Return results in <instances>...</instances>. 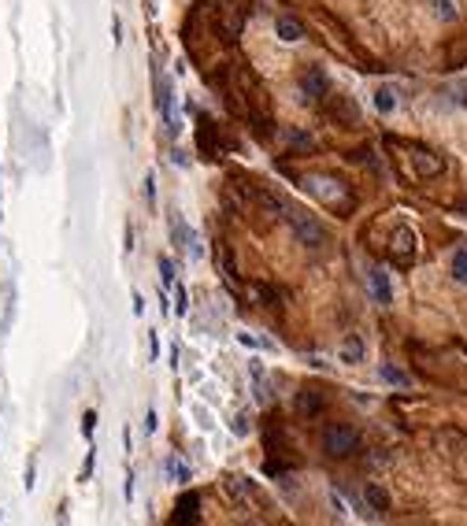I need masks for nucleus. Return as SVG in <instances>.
<instances>
[{"label": "nucleus", "instance_id": "nucleus-1", "mask_svg": "<svg viewBox=\"0 0 467 526\" xmlns=\"http://www.w3.org/2000/svg\"><path fill=\"white\" fill-rule=\"evenodd\" d=\"M286 211V223H289V230H293V237L300 241V245H308V249H319V245L327 241V234H323V226H319L308 211H300V208H282Z\"/></svg>", "mask_w": 467, "mask_h": 526}, {"label": "nucleus", "instance_id": "nucleus-2", "mask_svg": "<svg viewBox=\"0 0 467 526\" xmlns=\"http://www.w3.org/2000/svg\"><path fill=\"white\" fill-rule=\"evenodd\" d=\"M356 445H360V434L352 430V426L330 423L327 430H323V449L330 456H349V452H356Z\"/></svg>", "mask_w": 467, "mask_h": 526}, {"label": "nucleus", "instance_id": "nucleus-3", "mask_svg": "<svg viewBox=\"0 0 467 526\" xmlns=\"http://www.w3.org/2000/svg\"><path fill=\"white\" fill-rule=\"evenodd\" d=\"M390 259H393V263H400V267H408V263L415 259V234H412L408 226H397V230H393Z\"/></svg>", "mask_w": 467, "mask_h": 526}, {"label": "nucleus", "instance_id": "nucleus-4", "mask_svg": "<svg viewBox=\"0 0 467 526\" xmlns=\"http://www.w3.org/2000/svg\"><path fill=\"white\" fill-rule=\"evenodd\" d=\"M171 237H174V245H179V249H186L193 259H197V256L204 252V249H201V237L186 226V219H182V216H171Z\"/></svg>", "mask_w": 467, "mask_h": 526}, {"label": "nucleus", "instance_id": "nucleus-5", "mask_svg": "<svg viewBox=\"0 0 467 526\" xmlns=\"http://www.w3.org/2000/svg\"><path fill=\"white\" fill-rule=\"evenodd\" d=\"M367 286H371V301L375 304H393V286H390V274H386L382 267H371L367 271Z\"/></svg>", "mask_w": 467, "mask_h": 526}, {"label": "nucleus", "instance_id": "nucleus-6", "mask_svg": "<svg viewBox=\"0 0 467 526\" xmlns=\"http://www.w3.org/2000/svg\"><path fill=\"white\" fill-rule=\"evenodd\" d=\"M412 167L420 178H434V174H441L445 171V160L438 152H430V149H415L412 152Z\"/></svg>", "mask_w": 467, "mask_h": 526}, {"label": "nucleus", "instance_id": "nucleus-7", "mask_svg": "<svg viewBox=\"0 0 467 526\" xmlns=\"http://www.w3.org/2000/svg\"><path fill=\"white\" fill-rule=\"evenodd\" d=\"M300 89H304V96H308V101H319V96H323V89H327V74H323V67H319V63L304 67V74H300Z\"/></svg>", "mask_w": 467, "mask_h": 526}, {"label": "nucleus", "instance_id": "nucleus-8", "mask_svg": "<svg viewBox=\"0 0 467 526\" xmlns=\"http://www.w3.org/2000/svg\"><path fill=\"white\" fill-rule=\"evenodd\" d=\"M364 356H367V345H364L360 334H349L342 341V349H337V359H342V364H360Z\"/></svg>", "mask_w": 467, "mask_h": 526}, {"label": "nucleus", "instance_id": "nucleus-9", "mask_svg": "<svg viewBox=\"0 0 467 526\" xmlns=\"http://www.w3.org/2000/svg\"><path fill=\"white\" fill-rule=\"evenodd\" d=\"M297 412H300V415H315V412H323V393L304 389L300 397H297Z\"/></svg>", "mask_w": 467, "mask_h": 526}, {"label": "nucleus", "instance_id": "nucleus-10", "mask_svg": "<svg viewBox=\"0 0 467 526\" xmlns=\"http://www.w3.org/2000/svg\"><path fill=\"white\" fill-rule=\"evenodd\" d=\"M275 30H278V38H282V41H300V38H304V26H300L297 19H289V15H278Z\"/></svg>", "mask_w": 467, "mask_h": 526}, {"label": "nucleus", "instance_id": "nucleus-11", "mask_svg": "<svg viewBox=\"0 0 467 526\" xmlns=\"http://www.w3.org/2000/svg\"><path fill=\"white\" fill-rule=\"evenodd\" d=\"M308 186L315 196H323V201H342V189L334 186V178H308Z\"/></svg>", "mask_w": 467, "mask_h": 526}, {"label": "nucleus", "instance_id": "nucleus-12", "mask_svg": "<svg viewBox=\"0 0 467 526\" xmlns=\"http://www.w3.org/2000/svg\"><path fill=\"white\" fill-rule=\"evenodd\" d=\"M449 271H453V278L460 286H467V245H460V249L453 252V259H449Z\"/></svg>", "mask_w": 467, "mask_h": 526}, {"label": "nucleus", "instance_id": "nucleus-13", "mask_svg": "<svg viewBox=\"0 0 467 526\" xmlns=\"http://www.w3.org/2000/svg\"><path fill=\"white\" fill-rule=\"evenodd\" d=\"M164 471H167V479H171V482H189V479H193L189 467H186V459H179V456H167Z\"/></svg>", "mask_w": 467, "mask_h": 526}, {"label": "nucleus", "instance_id": "nucleus-14", "mask_svg": "<svg viewBox=\"0 0 467 526\" xmlns=\"http://www.w3.org/2000/svg\"><path fill=\"white\" fill-rule=\"evenodd\" d=\"M364 500H367V508H371V512H386V508H390V497H386L378 486H367V489H364Z\"/></svg>", "mask_w": 467, "mask_h": 526}, {"label": "nucleus", "instance_id": "nucleus-15", "mask_svg": "<svg viewBox=\"0 0 467 526\" xmlns=\"http://www.w3.org/2000/svg\"><path fill=\"white\" fill-rule=\"evenodd\" d=\"M375 108H378L382 115H390V111L397 108V96H393V89H390V86H382V89H375Z\"/></svg>", "mask_w": 467, "mask_h": 526}, {"label": "nucleus", "instance_id": "nucleus-16", "mask_svg": "<svg viewBox=\"0 0 467 526\" xmlns=\"http://www.w3.org/2000/svg\"><path fill=\"white\" fill-rule=\"evenodd\" d=\"M378 378H382V382H390V386H408V374L397 371V367H390V364L378 367Z\"/></svg>", "mask_w": 467, "mask_h": 526}, {"label": "nucleus", "instance_id": "nucleus-17", "mask_svg": "<svg viewBox=\"0 0 467 526\" xmlns=\"http://www.w3.org/2000/svg\"><path fill=\"white\" fill-rule=\"evenodd\" d=\"M434 15L445 19V23H453L456 19V4H453V0H434Z\"/></svg>", "mask_w": 467, "mask_h": 526}, {"label": "nucleus", "instance_id": "nucleus-18", "mask_svg": "<svg viewBox=\"0 0 467 526\" xmlns=\"http://www.w3.org/2000/svg\"><path fill=\"white\" fill-rule=\"evenodd\" d=\"M449 101L456 108H467V82H453V86H449Z\"/></svg>", "mask_w": 467, "mask_h": 526}, {"label": "nucleus", "instance_id": "nucleus-19", "mask_svg": "<svg viewBox=\"0 0 467 526\" xmlns=\"http://www.w3.org/2000/svg\"><path fill=\"white\" fill-rule=\"evenodd\" d=\"M93 464H96V449L89 445V452H86V459H82V471H78V482H89V479H93Z\"/></svg>", "mask_w": 467, "mask_h": 526}, {"label": "nucleus", "instance_id": "nucleus-20", "mask_svg": "<svg viewBox=\"0 0 467 526\" xmlns=\"http://www.w3.org/2000/svg\"><path fill=\"white\" fill-rule=\"evenodd\" d=\"M159 278H164V286H174V267L167 256H159Z\"/></svg>", "mask_w": 467, "mask_h": 526}, {"label": "nucleus", "instance_id": "nucleus-21", "mask_svg": "<svg viewBox=\"0 0 467 526\" xmlns=\"http://www.w3.org/2000/svg\"><path fill=\"white\" fill-rule=\"evenodd\" d=\"M78 430H82V437H93V430H96V412H86L82 423H78Z\"/></svg>", "mask_w": 467, "mask_h": 526}, {"label": "nucleus", "instance_id": "nucleus-22", "mask_svg": "<svg viewBox=\"0 0 467 526\" xmlns=\"http://www.w3.org/2000/svg\"><path fill=\"white\" fill-rule=\"evenodd\" d=\"M174 297H179V315L186 311V286L182 282H174Z\"/></svg>", "mask_w": 467, "mask_h": 526}, {"label": "nucleus", "instance_id": "nucleus-23", "mask_svg": "<svg viewBox=\"0 0 467 526\" xmlns=\"http://www.w3.org/2000/svg\"><path fill=\"white\" fill-rule=\"evenodd\" d=\"M152 182H156V178H152V174H149V178H145V196H149V201H156V186H152Z\"/></svg>", "mask_w": 467, "mask_h": 526}, {"label": "nucleus", "instance_id": "nucleus-24", "mask_svg": "<svg viewBox=\"0 0 467 526\" xmlns=\"http://www.w3.org/2000/svg\"><path fill=\"white\" fill-rule=\"evenodd\" d=\"M152 430H156V412L149 408V415H145V434H152Z\"/></svg>", "mask_w": 467, "mask_h": 526}, {"label": "nucleus", "instance_id": "nucleus-25", "mask_svg": "<svg viewBox=\"0 0 467 526\" xmlns=\"http://www.w3.org/2000/svg\"><path fill=\"white\" fill-rule=\"evenodd\" d=\"M111 38H116V45L123 41V23L119 19H111Z\"/></svg>", "mask_w": 467, "mask_h": 526}, {"label": "nucleus", "instance_id": "nucleus-26", "mask_svg": "<svg viewBox=\"0 0 467 526\" xmlns=\"http://www.w3.org/2000/svg\"><path fill=\"white\" fill-rule=\"evenodd\" d=\"M126 500H134V474H126V489H123Z\"/></svg>", "mask_w": 467, "mask_h": 526}, {"label": "nucleus", "instance_id": "nucleus-27", "mask_svg": "<svg viewBox=\"0 0 467 526\" xmlns=\"http://www.w3.org/2000/svg\"><path fill=\"white\" fill-rule=\"evenodd\" d=\"M130 301H134V315H141V311H145V297H141V293H134Z\"/></svg>", "mask_w": 467, "mask_h": 526}, {"label": "nucleus", "instance_id": "nucleus-28", "mask_svg": "<svg viewBox=\"0 0 467 526\" xmlns=\"http://www.w3.org/2000/svg\"><path fill=\"white\" fill-rule=\"evenodd\" d=\"M463 216H467V211H463Z\"/></svg>", "mask_w": 467, "mask_h": 526}]
</instances>
